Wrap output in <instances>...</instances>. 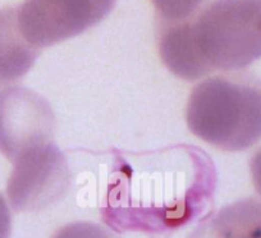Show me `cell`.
<instances>
[{"instance_id": "cell-1", "label": "cell", "mask_w": 261, "mask_h": 238, "mask_svg": "<svg viewBox=\"0 0 261 238\" xmlns=\"http://www.w3.org/2000/svg\"><path fill=\"white\" fill-rule=\"evenodd\" d=\"M217 169L201 147L175 144L147 151L114 150L102 222L118 233L168 237L209 209Z\"/></svg>"}, {"instance_id": "cell-2", "label": "cell", "mask_w": 261, "mask_h": 238, "mask_svg": "<svg viewBox=\"0 0 261 238\" xmlns=\"http://www.w3.org/2000/svg\"><path fill=\"white\" fill-rule=\"evenodd\" d=\"M190 131L224 151L250 149L261 139V86L242 76L209 77L191 91Z\"/></svg>"}, {"instance_id": "cell-3", "label": "cell", "mask_w": 261, "mask_h": 238, "mask_svg": "<svg viewBox=\"0 0 261 238\" xmlns=\"http://www.w3.org/2000/svg\"><path fill=\"white\" fill-rule=\"evenodd\" d=\"M187 23L207 76L241 71L261 59V0H215Z\"/></svg>"}, {"instance_id": "cell-4", "label": "cell", "mask_w": 261, "mask_h": 238, "mask_svg": "<svg viewBox=\"0 0 261 238\" xmlns=\"http://www.w3.org/2000/svg\"><path fill=\"white\" fill-rule=\"evenodd\" d=\"M117 0H24L16 8L24 39L37 49L84 34L107 18Z\"/></svg>"}, {"instance_id": "cell-5", "label": "cell", "mask_w": 261, "mask_h": 238, "mask_svg": "<svg viewBox=\"0 0 261 238\" xmlns=\"http://www.w3.org/2000/svg\"><path fill=\"white\" fill-rule=\"evenodd\" d=\"M12 163L7 195L16 211L44 210L68 191V162L53 141L26 150Z\"/></svg>"}, {"instance_id": "cell-6", "label": "cell", "mask_w": 261, "mask_h": 238, "mask_svg": "<svg viewBox=\"0 0 261 238\" xmlns=\"http://www.w3.org/2000/svg\"><path fill=\"white\" fill-rule=\"evenodd\" d=\"M53 135L54 114L44 97L19 86L0 91V152L7 159L51 142Z\"/></svg>"}, {"instance_id": "cell-7", "label": "cell", "mask_w": 261, "mask_h": 238, "mask_svg": "<svg viewBox=\"0 0 261 238\" xmlns=\"http://www.w3.org/2000/svg\"><path fill=\"white\" fill-rule=\"evenodd\" d=\"M188 238H261V201L240 200L210 213Z\"/></svg>"}, {"instance_id": "cell-8", "label": "cell", "mask_w": 261, "mask_h": 238, "mask_svg": "<svg viewBox=\"0 0 261 238\" xmlns=\"http://www.w3.org/2000/svg\"><path fill=\"white\" fill-rule=\"evenodd\" d=\"M40 49L23 37L16 8L0 9V84L22 78L34 67Z\"/></svg>"}, {"instance_id": "cell-9", "label": "cell", "mask_w": 261, "mask_h": 238, "mask_svg": "<svg viewBox=\"0 0 261 238\" xmlns=\"http://www.w3.org/2000/svg\"><path fill=\"white\" fill-rule=\"evenodd\" d=\"M163 23H178L193 18L204 0H151Z\"/></svg>"}, {"instance_id": "cell-10", "label": "cell", "mask_w": 261, "mask_h": 238, "mask_svg": "<svg viewBox=\"0 0 261 238\" xmlns=\"http://www.w3.org/2000/svg\"><path fill=\"white\" fill-rule=\"evenodd\" d=\"M51 238H119L96 223L76 222L67 224L55 232Z\"/></svg>"}, {"instance_id": "cell-11", "label": "cell", "mask_w": 261, "mask_h": 238, "mask_svg": "<svg viewBox=\"0 0 261 238\" xmlns=\"http://www.w3.org/2000/svg\"><path fill=\"white\" fill-rule=\"evenodd\" d=\"M12 215L6 199L0 195V238H11Z\"/></svg>"}, {"instance_id": "cell-12", "label": "cell", "mask_w": 261, "mask_h": 238, "mask_svg": "<svg viewBox=\"0 0 261 238\" xmlns=\"http://www.w3.org/2000/svg\"><path fill=\"white\" fill-rule=\"evenodd\" d=\"M250 172L252 177V183L255 186L256 192L261 197V149L253 154L250 162Z\"/></svg>"}]
</instances>
